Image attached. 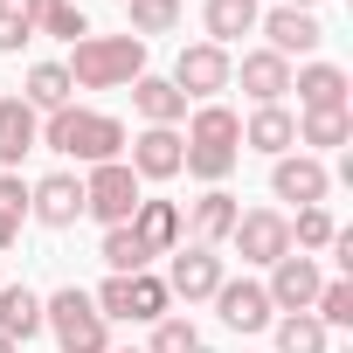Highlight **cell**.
Returning a JSON list of instances; mask_svg holds the SVG:
<instances>
[{"label":"cell","mask_w":353,"mask_h":353,"mask_svg":"<svg viewBox=\"0 0 353 353\" xmlns=\"http://www.w3.org/2000/svg\"><path fill=\"white\" fill-rule=\"evenodd\" d=\"M236 159H243V118L229 104H201L181 139V173H194L201 188H222L236 173Z\"/></svg>","instance_id":"cell-1"},{"label":"cell","mask_w":353,"mask_h":353,"mask_svg":"<svg viewBox=\"0 0 353 353\" xmlns=\"http://www.w3.org/2000/svg\"><path fill=\"white\" fill-rule=\"evenodd\" d=\"M42 145H49V152H63V159L104 166V159H125V125H118L111 111L63 104V111H49V125H42Z\"/></svg>","instance_id":"cell-2"},{"label":"cell","mask_w":353,"mask_h":353,"mask_svg":"<svg viewBox=\"0 0 353 353\" xmlns=\"http://www.w3.org/2000/svg\"><path fill=\"white\" fill-rule=\"evenodd\" d=\"M63 70L77 90H132V77H145V42L139 35H83Z\"/></svg>","instance_id":"cell-3"},{"label":"cell","mask_w":353,"mask_h":353,"mask_svg":"<svg viewBox=\"0 0 353 353\" xmlns=\"http://www.w3.org/2000/svg\"><path fill=\"white\" fill-rule=\"evenodd\" d=\"M42 332H56L63 353H111V319L90 305L83 284H63L56 298H42Z\"/></svg>","instance_id":"cell-4"},{"label":"cell","mask_w":353,"mask_h":353,"mask_svg":"<svg viewBox=\"0 0 353 353\" xmlns=\"http://www.w3.org/2000/svg\"><path fill=\"white\" fill-rule=\"evenodd\" d=\"M139 201H145V194H139V173H132L125 159L90 166V181H83V215H97L104 229H125Z\"/></svg>","instance_id":"cell-5"},{"label":"cell","mask_w":353,"mask_h":353,"mask_svg":"<svg viewBox=\"0 0 353 353\" xmlns=\"http://www.w3.org/2000/svg\"><path fill=\"white\" fill-rule=\"evenodd\" d=\"M229 70H236V56H229V49H215V42H188L166 83L181 90V97H201V104H215V90H229Z\"/></svg>","instance_id":"cell-6"},{"label":"cell","mask_w":353,"mask_h":353,"mask_svg":"<svg viewBox=\"0 0 353 353\" xmlns=\"http://www.w3.org/2000/svg\"><path fill=\"white\" fill-rule=\"evenodd\" d=\"M229 243L243 250V263H277V256H291V215H277V208H250V215H236V229H229Z\"/></svg>","instance_id":"cell-7"},{"label":"cell","mask_w":353,"mask_h":353,"mask_svg":"<svg viewBox=\"0 0 353 353\" xmlns=\"http://www.w3.org/2000/svg\"><path fill=\"white\" fill-rule=\"evenodd\" d=\"M270 194H277V201H298V208H325L332 173H325V159H312V152H284V159L270 166Z\"/></svg>","instance_id":"cell-8"},{"label":"cell","mask_w":353,"mask_h":353,"mask_svg":"<svg viewBox=\"0 0 353 353\" xmlns=\"http://www.w3.org/2000/svg\"><path fill=\"white\" fill-rule=\"evenodd\" d=\"M319 284H325V277H319V256H298V250H291V256L270 263V284H263V291H270V312H312Z\"/></svg>","instance_id":"cell-9"},{"label":"cell","mask_w":353,"mask_h":353,"mask_svg":"<svg viewBox=\"0 0 353 353\" xmlns=\"http://www.w3.org/2000/svg\"><path fill=\"white\" fill-rule=\"evenodd\" d=\"M215 312H222V325L229 332H270V291L256 284V277H222V291H215Z\"/></svg>","instance_id":"cell-10"},{"label":"cell","mask_w":353,"mask_h":353,"mask_svg":"<svg viewBox=\"0 0 353 353\" xmlns=\"http://www.w3.org/2000/svg\"><path fill=\"white\" fill-rule=\"evenodd\" d=\"M28 215H35L42 229H77V215H83V181H77V173H42V181L28 188Z\"/></svg>","instance_id":"cell-11"},{"label":"cell","mask_w":353,"mask_h":353,"mask_svg":"<svg viewBox=\"0 0 353 353\" xmlns=\"http://www.w3.org/2000/svg\"><path fill=\"white\" fill-rule=\"evenodd\" d=\"M166 291H173V298H188V305L215 298V291H222V256H215V250H201V243H188V250H173V270H166Z\"/></svg>","instance_id":"cell-12"},{"label":"cell","mask_w":353,"mask_h":353,"mask_svg":"<svg viewBox=\"0 0 353 353\" xmlns=\"http://www.w3.org/2000/svg\"><path fill=\"white\" fill-rule=\"evenodd\" d=\"M35 145H42V111L21 97H0V173H21Z\"/></svg>","instance_id":"cell-13"},{"label":"cell","mask_w":353,"mask_h":353,"mask_svg":"<svg viewBox=\"0 0 353 353\" xmlns=\"http://www.w3.org/2000/svg\"><path fill=\"white\" fill-rule=\"evenodd\" d=\"M256 28L270 35V56H312L319 42H325V28H319V14H305V8H270V14H256Z\"/></svg>","instance_id":"cell-14"},{"label":"cell","mask_w":353,"mask_h":353,"mask_svg":"<svg viewBox=\"0 0 353 353\" xmlns=\"http://www.w3.org/2000/svg\"><path fill=\"white\" fill-rule=\"evenodd\" d=\"M132 145V173H139V181H173V173H181V132H173V125H145L139 139H125Z\"/></svg>","instance_id":"cell-15"},{"label":"cell","mask_w":353,"mask_h":353,"mask_svg":"<svg viewBox=\"0 0 353 353\" xmlns=\"http://www.w3.org/2000/svg\"><path fill=\"white\" fill-rule=\"evenodd\" d=\"M229 83H243L250 104H284V90H291V63L270 56V49H250V56L229 70Z\"/></svg>","instance_id":"cell-16"},{"label":"cell","mask_w":353,"mask_h":353,"mask_svg":"<svg viewBox=\"0 0 353 353\" xmlns=\"http://www.w3.org/2000/svg\"><path fill=\"white\" fill-rule=\"evenodd\" d=\"M291 90H298V111H346V70L339 63H305L291 70Z\"/></svg>","instance_id":"cell-17"},{"label":"cell","mask_w":353,"mask_h":353,"mask_svg":"<svg viewBox=\"0 0 353 353\" xmlns=\"http://www.w3.org/2000/svg\"><path fill=\"white\" fill-rule=\"evenodd\" d=\"M236 215H243V201H236L229 188H208V194L194 201V215H188L181 229H188V236H194L201 250H222V243H229V229H236Z\"/></svg>","instance_id":"cell-18"},{"label":"cell","mask_w":353,"mask_h":353,"mask_svg":"<svg viewBox=\"0 0 353 353\" xmlns=\"http://www.w3.org/2000/svg\"><path fill=\"white\" fill-rule=\"evenodd\" d=\"M243 145H256V152L284 159V152L298 145V118H291L284 104H256V111L243 118Z\"/></svg>","instance_id":"cell-19"},{"label":"cell","mask_w":353,"mask_h":353,"mask_svg":"<svg viewBox=\"0 0 353 353\" xmlns=\"http://www.w3.org/2000/svg\"><path fill=\"white\" fill-rule=\"evenodd\" d=\"M132 236L152 256H173V250H181V208H173V201H139L132 208Z\"/></svg>","instance_id":"cell-20"},{"label":"cell","mask_w":353,"mask_h":353,"mask_svg":"<svg viewBox=\"0 0 353 353\" xmlns=\"http://www.w3.org/2000/svg\"><path fill=\"white\" fill-rule=\"evenodd\" d=\"M256 0H201V28H208V42L215 49H229V42H243L250 28H256Z\"/></svg>","instance_id":"cell-21"},{"label":"cell","mask_w":353,"mask_h":353,"mask_svg":"<svg viewBox=\"0 0 353 353\" xmlns=\"http://www.w3.org/2000/svg\"><path fill=\"white\" fill-rule=\"evenodd\" d=\"M132 111H139L145 125H181V118H188V97L173 90L166 77H132Z\"/></svg>","instance_id":"cell-22"},{"label":"cell","mask_w":353,"mask_h":353,"mask_svg":"<svg viewBox=\"0 0 353 353\" xmlns=\"http://www.w3.org/2000/svg\"><path fill=\"white\" fill-rule=\"evenodd\" d=\"M0 332H8L14 346L35 339V332H42V291H28V284H0Z\"/></svg>","instance_id":"cell-23"},{"label":"cell","mask_w":353,"mask_h":353,"mask_svg":"<svg viewBox=\"0 0 353 353\" xmlns=\"http://www.w3.org/2000/svg\"><path fill=\"white\" fill-rule=\"evenodd\" d=\"M21 14H28V28L63 35V42H83V35H90V21H83L77 0H21Z\"/></svg>","instance_id":"cell-24"},{"label":"cell","mask_w":353,"mask_h":353,"mask_svg":"<svg viewBox=\"0 0 353 353\" xmlns=\"http://www.w3.org/2000/svg\"><path fill=\"white\" fill-rule=\"evenodd\" d=\"M70 97H77V83H70V70H63V63H35V70H28L21 104H35V111H63Z\"/></svg>","instance_id":"cell-25"},{"label":"cell","mask_w":353,"mask_h":353,"mask_svg":"<svg viewBox=\"0 0 353 353\" xmlns=\"http://www.w3.org/2000/svg\"><path fill=\"white\" fill-rule=\"evenodd\" d=\"M270 332H277V353H332V339L312 312H284V319H270Z\"/></svg>","instance_id":"cell-26"},{"label":"cell","mask_w":353,"mask_h":353,"mask_svg":"<svg viewBox=\"0 0 353 353\" xmlns=\"http://www.w3.org/2000/svg\"><path fill=\"white\" fill-rule=\"evenodd\" d=\"M346 139H353V118H346V111H298V145L332 152V145H346Z\"/></svg>","instance_id":"cell-27"},{"label":"cell","mask_w":353,"mask_h":353,"mask_svg":"<svg viewBox=\"0 0 353 353\" xmlns=\"http://www.w3.org/2000/svg\"><path fill=\"white\" fill-rule=\"evenodd\" d=\"M125 35H173V28H181V0H125Z\"/></svg>","instance_id":"cell-28"},{"label":"cell","mask_w":353,"mask_h":353,"mask_svg":"<svg viewBox=\"0 0 353 353\" xmlns=\"http://www.w3.org/2000/svg\"><path fill=\"white\" fill-rule=\"evenodd\" d=\"M97 256L111 263V277H132V270H145V263H152V250H145V243L132 236V222H125V229H104Z\"/></svg>","instance_id":"cell-29"},{"label":"cell","mask_w":353,"mask_h":353,"mask_svg":"<svg viewBox=\"0 0 353 353\" xmlns=\"http://www.w3.org/2000/svg\"><path fill=\"white\" fill-rule=\"evenodd\" d=\"M145 353H208V339H201V325L194 319H152V346Z\"/></svg>","instance_id":"cell-30"},{"label":"cell","mask_w":353,"mask_h":353,"mask_svg":"<svg viewBox=\"0 0 353 353\" xmlns=\"http://www.w3.org/2000/svg\"><path fill=\"white\" fill-rule=\"evenodd\" d=\"M332 236H339V222H332L325 208H298V222H291V250H298V256L332 250Z\"/></svg>","instance_id":"cell-31"},{"label":"cell","mask_w":353,"mask_h":353,"mask_svg":"<svg viewBox=\"0 0 353 353\" xmlns=\"http://www.w3.org/2000/svg\"><path fill=\"white\" fill-rule=\"evenodd\" d=\"M312 319L332 332V325H353V284L346 277H325L319 284V298H312Z\"/></svg>","instance_id":"cell-32"},{"label":"cell","mask_w":353,"mask_h":353,"mask_svg":"<svg viewBox=\"0 0 353 353\" xmlns=\"http://www.w3.org/2000/svg\"><path fill=\"white\" fill-rule=\"evenodd\" d=\"M21 42H35L28 14H21V8H0V56H21Z\"/></svg>","instance_id":"cell-33"},{"label":"cell","mask_w":353,"mask_h":353,"mask_svg":"<svg viewBox=\"0 0 353 353\" xmlns=\"http://www.w3.org/2000/svg\"><path fill=\"white\" fill-rule=\"evenodd\" d=\"M0 215L28 222V181H21V173H0Z\"/></svg>","instance_id":"cell-34"},{"label":"cell","mask_w":353,"mask_h":353,"mask_svg":"<svg viewBox=\"0 0 353 353\" xmlns=\"http://www.w3.org/2000/svg\"><path fill=\"white\" fill-rule=\"evenodd\" d=\"M14 243H21V222H14V215H0V250H14Z\"/></svg>","instance_id":"cell-35"},{"label":"cell","mask_w":353,"mask_h":353,"mask_svg":"<svg viewBox=\"0 0 353 353\" xmlns=\"http://www.w3.org/2000/svg\"><path fill=\"white\" fill-rule=\"evenodd\" d=\"M284 8H305V14H312V8H319V0H284Z\"/></svg>","instance_id":"cell-36"},{"label":"cell","mask_w":353,"mask_h":353,"mask_svg":"<svg viewBox=\"0 0 353 353\" xmlns=\"http://www.w3.org/2000/svg\"><path fill=\"white\" fill-rule=\"evenodd\" d=\"M0 353H14V339H8V332H0Z\"/></svg>","instance_id":"cell-37"},{"label":"cell","mask_w":353,"mask_h":353,"mask_svg":"<svg viewBox=\"0 0 353 353\" xmlns=\"http://www.w3.org/2000/svg\"><path fill=\"white\" fill-rule=\"evenodd\" d=\"M118 353H145V346H118Z\"/></svg>","instance_id":"cell-38"},{"label":"cell","mask_w":353,"mask_h":353,"mask_svg":"<svg viewBox=\"0 0 353 353\" xmlns=\"http://www.w3.org/2000/svg\"><path fill=\"white\" fill-rule=\"evenodd\" d=\"M0 8H21V0H0Z\"/></svg>","instance_id":"cell-39"},{"label":"cell","mask_w":353,"mask_h":353,"mask_svg":"<svg viewBox=\"0 0 353 353\" xmlns=\"http://www.w3.org/2000/svg\"><path fill=\"white\" fill-rule=\"evenodd\" d=\"M118 8H125V0H118Z\"/></svg>","instance_id":"cell-40"},{"label":"cell","mask_w":353,"mask_h":353,"mask_svg":"<svg viewBox=\"0 0 353 353\" xmlns=\"http://www.w3.org/2000/svg\"><path fill=\"white\" fill-rule=\"evenodd\" d=\"M0 284H8V277H0Z\"/></svg>","instance_id":"cell-41"}]
</instances>
